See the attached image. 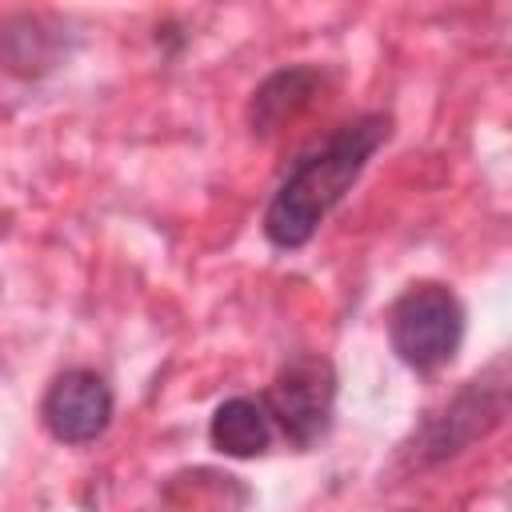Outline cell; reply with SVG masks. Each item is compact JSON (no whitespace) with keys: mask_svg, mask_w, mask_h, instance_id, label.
<instances>
[{"mask_svg":"<svg viewBox=\"0 0 512 512\" xmlns=\"http://www.w3.org/2000/svg\"><path fill=\"white\" fill-rule=\"evenodd\" d=\"M272 420L260 404V396H228L224 404H216L212 420H208V444L220 456L232 460H256L272 448Z\"/></svg>","mask_w":512,"mask_h":512,"instance_id":"ba28073f","label":"cell"},{"mask_svg":"<svg viewBox=\"0 0 512 512\" xmlns=\"http://www.w3.org/2000/svg\"><path fill=\"white\" fill-rule=\"evenodd\" d=\"M392 136L388 112H360L356 120L332 128L320 144L300 152V160L288 168V176L276 184L260 232L272 248L296 252L304 248L320 224L332 216V208L352 192V184L364 176L368 160L384 148Z\"/></svg>","mask_w":512,"mask_h":512,"instance_id":"6da1fadb","label":"cell"},{"mask_svg":"<svg viewBox=\"0 0 512 512\" xmlns=\"http://www.w3.org/2000/svg\"><path fill=\"white\" fill-rule=\"evenodd\" d=\"M68 56L64 48V32L56 24H48V16H8L0 24V68L20 76V80H36L44 72H52L60 60Z\"/></svg>","mask_w":512,"mask_h":512,"instance_id":"52a82bcc","label":"cell"},{"mask_svg":"<svg viewBox=\"0 0 512 512\" xmlns=\"http://www.w3.org/2000/svg\"><path fill=\"white\" fill-rule=\"evenodd\" d=\"M112 416H116V396H112V384L96 368L56 372L40 400V420H44L48 436L68 448L100 440L108 432Z\"/></svg>","mask_w":512,"mask_h":512,"instance_id":"5b68a950","label":"cell"},{"mask_svg":"<svg viewBox=\"0 0 512 512\" xmlns=\"http://www.w3.org/2000/svg\"><path fill=\"white\" fill-rule=\"evenodd\" d=\"M328 84H332L328 72L316 68V64H284V68H276L248 96V112H244L248 132L260 136V140L276 136L292 120H300L328 92Z\"/></svg>","mask_w":512,"mask_h":512,"instance_id":"8992f818","label":"cell"},{"mask_svg":"<svg viewBox=\"0 0 512 512\" xmlns=\"http://www.w3.org/2000/svg\"><path fill=\"white\" fill-rule=\"evenodd\" d=\"M260 404L272 420V428L300 452L316 448L332 432L336 416V368L320 352H296L288 356L272 384L260 392Z\"/></svg>","mask_w":512,"mask_h":512,"instance_id":"277c9868","label":"cell"},{"mask_svg":"<svg viewBox=\"0 0 512 512\" xmlns=\"http://www.w3.org/2000/svg\"><path fill=\"white\" fill-rule=\"evenodd\" d=\"M504 416H508V360L500 356L484 372L464 380L460 392H452L440 408L424 412V420L400 444V460L404 468H416V472L436 468L460 456L464 448H472L476 440H484L488 432H496Z\"/></svg>","mask_w":512,"mask_h":512,"instance_id":"7a4b0ae2","label":"cell"},{"mask_svg":"<svg viewBox=\"0 0 512 512\" xmlns=\"http://www.w3.org/2000/svg\"><path fill=\"white\" fill-rule=\"evenodd\" d=\"M464 304L440 280L408 284L388 308V344L396 360L420 376L452 364L464 340Z\"/></svg>","mask_w":512,"mask_h":512,"instance_id":"3957f363","label":"cell"}]
</instances>
